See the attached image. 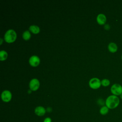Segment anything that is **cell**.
Here are the masks:
<instances>
[{
    "label": "cell",
    "mask_w": 122,
    "mask_h": 122,
    "mask_svg": "<svg viewBox=\"0 0 122 122\" xmlns=\"http://www.w3.org/2000/svg\"><path fill=\"white\" fill-rule=\"evenodd\" d=\"M120 102V98L117 96L112 94L106 98L105 104L109 109H114L119 105Z\"/></svg>",
    "instance_id": "6da1fadb"
},
{
    "label": "cell",
    "mask_w": 122,
    "mask_h": 122,
    "mask_svg": "<svg viewBox=\"0 0 122 122\" xmlns=\"http://www.w3.org/2000/svg\"><path fill=\"white\" fill-rule=\"evenodd\" d=\"M17 38V34L15 30L12 29L7 30L4 35V40L7 43H12L14 42Z\"/></svg>",
    "instance_id": "7a4b0ae2"
},
{
    "label": "cell",
    "mask_w": 122,
    "mask_h": 122,
    "mask_svg": "<svg viewBox=\"0 0 122 122\" xmlns=\"http://www.w3.org/2000/svg\"><path fill=\"white\" fill-rule=\"evenodd\" d=\"M111 92L112 95L119 96L122 94V86L119 83H114L111 87Z\"/></svg>",
    "instance_id": "3957f363"
},
{
    "label": "cell",
    "mask_w": 122,
    "mask_h": 122,
    "mask_svg": "<svg viewBox=\"0 0 122 122\" xmlns=\"http://www.w3.org/2000/svg\"><path fill=\"white\" fill-rule=\"evenodd\" d=\"M101 85V81L97 78H93L89 81V86L93 89H97Z\"/></svg>",
    "instance_id": "277c9868"
},
{
    "label": "cell",
    "mask_w": 122,
    "mask_h": 122,
    "mask_svg": "<svg viewBox=\"0 0 122 122\" xmlns=\"http://www.w3.org/2000/svg\"><path fill=\"white\" fill-rule=\"evenodd\" d=\"M1 98L3 102H9L11 100L12 98L11 93L8 90H5L2 92L1 95Z\"/></svg>",
    "instance_id": "5b68a950"
},
{
    "label": "cell",
    "mask_w": 122,
    "mask_h": 122,
    "mask_svg": "<svg viewBox=\"0 0 122 122\" xmlns=\"http://www.w3.org/2000/svg\"><path fill=\"white\" fill-rule=\"evenodd\" d=\"M40 86V82L37 79H32L30 82L29 87L31 91H35L38 89Z\"/></svg>",
    "instance_id": "8992f818"
},
{
    "label": "cell",
    "mask_w": 122,
    "mask_h": 122,
    "mask_svg": "<svg viewBox=\"0 0 122 122\" xmlns=\"http://www.w3.org/2000/svg\"><path fill=\"white\" fill-rule=\"evenodd\" d=\"M30 64L33 67L37 66L40 62V58L36 55H33L31 56L29 59Z\"/></svg>",
    "instance_id": "52a82bcc"
},
{
    "label": "cell",
    "mask_w": 122,
    "mask_h": 122,
    "mask_svg": "<svg viewBox=\"0 0 122 122\" xmlns=\"http://www.w3.org/2000/svg\"><path fill=\"white\" fill-rule=\"evenodd\" d=\"M34 112L37 116H42L45 114L46 109L42 106H37L34 110Z\"/></svg>",
    "instance_id": "ba28073f"
},
{
    "label": "cell",
    "mask_w": 122,
    "mask_h": 122,
    "mask_svg": "<svg viewBox=\"0 0 122 122\" xmlns=\"http://www.w3.org/2000/svg\"><path fill=\"white\" fill-rule=\"evenodd\" d=\"M96 20L98 23L101 25L105 24L107 20L106 16L102 13H100L98 14Z\"/></svg>",
    "instance_id": "9c48e42d"
},
{
    "label": "cell",
    "mask_w": 122,
    "mask_h": 122,
    "mask_svg": "<svg viewBox=\"0 0 122 122\" xmlns=\"http://www.w3.org/2000/svg\"><path fill=\"white\" fill-rule=\"evenodd\" d=\"M108 49L110 52L115 53L118 51V46L115 42H111L108 45Z\"/></svg>",
    "instance_id": "30bf717a"
},
{
    "label": "cell",
    "mask_w": 122,
    "mask_h": 122,
    "mask_svg": "<svg viewBox=\"0 0 122 122\" xmlns=\"http://www.w3.org/2000/svg\"><path fill=\"white\" fill-rule=\"evenodd\" d=\"M29 30L34 34H37L40 31V28L38 26L34 25L30 26L29 27Z\"/></svg>",
    "instance_id": "8fae6325"
},
{
    "label": "cell",
    "mask_w": 122,
    "mask_h": 122,
    "mask_svg": "<svg viewBox=\"0 0 122 122\" xmlns=\"http://www.w3.org/2000/svg\"><path fill=\"white\" fill-rule=\"evenodd\" d=\"M109 109L106 106L103 105L100 109V113L102 115H105L109 112Z\"/></svg>",
    "instance_id": "7c38bea8"
},
{
    "label": "cell",
    "mask_w": 122,
    "mask_h": 122,
    "mask_svg": "<svg viewBox=\"0 0 122 122\" xmlns=\"http://www.w3.org/2000/svg\"><path fill=\"white\" fill-rule=\"evenodd\" d=\"M8 57L7 52L3 50H2L0 51V60L1 61L5 60Z\"/></svg>",
    "instance_id": "4fadbf2b"
},
{
    "label": "cell",
    "mask_w": 122,
    "mask_h": 122,
    "mask_svg": "<svg viewBox=\"0 0 122 122\" xmlns=\"http://www.w3.org/2000/svg\"><path fill=\"white\" fill-rule=\"evenodd\" d=\"M31 35L29 30L25 31L22 34V38L25 40H28L30 38Z\"/></svg>",
    "instance_id": "5bb4252c"
},
{
    "label": "cell",
    "mask_w": 122,
    "mask_h": 122,
    "mask_svg": "<svg viewBox=\"0 0 122 122\" xmlns=\"http://www.w3.org/2000/svg\"><path fill=\"white\" fill-rule=\"evenodd\" d=\"M110 84V81L107 79H104L101 81V85L104 87L108 86Z\"/></svg>",
    "instance_id": "9a60e30c"
},
{
    "label": "cell",
    "mask_w": 122,
    "mask_h": 122,
    "mask_svg": "<svg viewBox=\"0 0 122 122\" xmlns=\"http://www.w3.org/2000/svg\"><path fill=\"white\" fill-rule=\"evenodd\" d=\"M43 122H51V119L50 117H46L44 119Z\"/></svg>",
    "instance_id": "2e32d148"
},
{
    "label": "cell",
    "mask_w": 122,
    "mask_h": 122,
    "mask_svg": "<svg viewBox=\"0 0 122 122\" xmlns=\"http://www.w3.org/2000/svg\"><path fill=\"white\" fill-rule=\"evenodd\" d=\"M104 28L105 30H108L110 29V26L109 24H106L104 25Z\"/></svg>",
    "instance_id": "e0dca14e"
},
{
    "label": "cell",
    "mask_w": 122,
    "mask_h": 122,
    "mask_svg": "<svg viewBox=\"0 0 122 122\" xmlns=\"http://www.w3.org/2000/svg\"><path fill=\"white\" fill-rule=\"evenodd\" d=\"M0 44H2V41H3V40H2V38H0Z\"/></svg>",
    "instance_id": "ac0fdd59"
},
{
    "label": "cell",
    "mask_w": 122,
    "mask_h": 122,
    "mask_svg": "<svg viewBox=\"0 0 122 122\" xmlns=\"http://www.w3.org/2000/svg\"><path fill=\"white\" fill-rule=\"evenodd\" d=\"M119 96H120V97H119V98H120V99H121V100H122V94H121Z\"/></svg>",
    "instance_id": "d6986e66"
},
{
    "label": "cell",
    "mask_w": 122,
    "mask_h": 122,
    "mask_svg": "<svg viewBox=\"0 0 122 122\" xmlns=\"http://www.w3.org/2000/svg\"><path fill=\"white\" fill-rule=\"evenodd\" d=\"M121 59H122V56H121Z\"/></svg>",
    "instance_id": "ffe728a7"
}]
</instances>
